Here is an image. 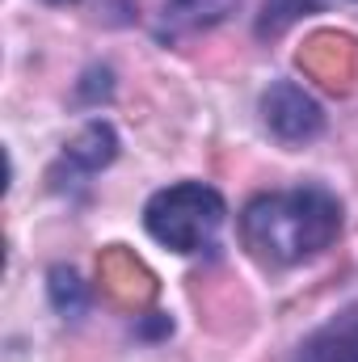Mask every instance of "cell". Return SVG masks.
I'll use <instances>...</instances> for the list:
<instances>
[{
  "label": "cell",
  "mask_w": 358,
  "mask_h": 362,
  "mask_svg": "<svg viewBox=\"0 0 358 362\" xmlns=\"http://www.w3.org/2000/svg\"><path fill=\"white\" fill-rule=\"evenodd\" d=\"M337 232H342V202L321 185L262 194L241 215L245 249L266 266L312 262L337 240Z\"/></svg>",
  "instance_id": "obj_1"
},
{
  "label": "cell",
  "mask_w": 358,
  "mask_h": 362,
  "mask_svg": "<svg viewBox=\"0 0 358 362\" xmlns=\"http://www.w3.org/2000/svg\"><path fill=\"white\" fill-rule=\"evenodd\" d=\"M224 215H228V206H224L219 189H211L202 181H181V185H169L148 198L144 228L152 232V240H161L173 253H198L219 236Z\"/></svg>",
  "instance_id": "obj_2"
},
{
  "label": "cell",
  "mask_w": 358,
  "mask_h": 362,
  "mask_svg": "<svg viewBox=\"0 0 358 362\" xmlns=\"http://www.w3.org/2000/svg\"><path fill=\"white\" fill-rule=\"evenodd\" d=\"M262 118H266V127L282 144H304V139H316L325 131L321 105L299 89V85H291V81H278L262 97Z\"/></svg>",
  "instance_id": "obj_3"
},
{
  "label": "cell",
  "mask_w": 358,
  "mask_h": 362,
  "mask_svg": "<svg viewBox=\"0 0 358 362\" xmlns=\"http://www.w3.org/2000/svg\"><path fill=\"white\" fill-rule=\"evenodd\" d=\"M291 362H358V308H346L312 337H304Z\"/></svg>",
  "instance_id": "obj_4"
},
{
  "label": "cell",
  "mask_w": 358,
  "mask_h": 362,
  "mask_svg": "<svg viewBox=\"0 0 358 362\" xmlns=\"http://www.w3.org/2000/svg\"><path fill=\"white\" fill-rule=\"evenodd\" d=\"M114 152H118V139H114V131L110 127H101V122H93L89 131L64 152V169H68V177H89L97 169H105L110 160H114Z\"/></svg>",
  "instance_id": "obj_5"
},
{
  "label": "cell",
  "mask_w": 358,
  "mask_h": 362,
  "mask_svg": "<svg viewBox=\"0 0 358 362\" xmlns=\"http://www.w3.org/2000/svg\"><path fill=\"white\" fill-rule=\"evenodd\" d=\"M241 0H169V13L181 25H215L228 13H236Z\"/></svg>",
  "instance_id": "obj_6"
},
{
  "label": "cell",
  "mask_w": 358,
  "mask_h": 362,
  "mask_svg": "<svg viewBox=\"0 0 358 362\" xmlns=\"http://www.w3.org/2000/svg\"><path fill=\"white\" fill-rule=\"evenodd\" d=\"M304 8L312 13L316 0H266V4H262V21H258V34H278V30H287Z\"/></svg>",
  "instance_id": "obj_7"
}]
</instances>
